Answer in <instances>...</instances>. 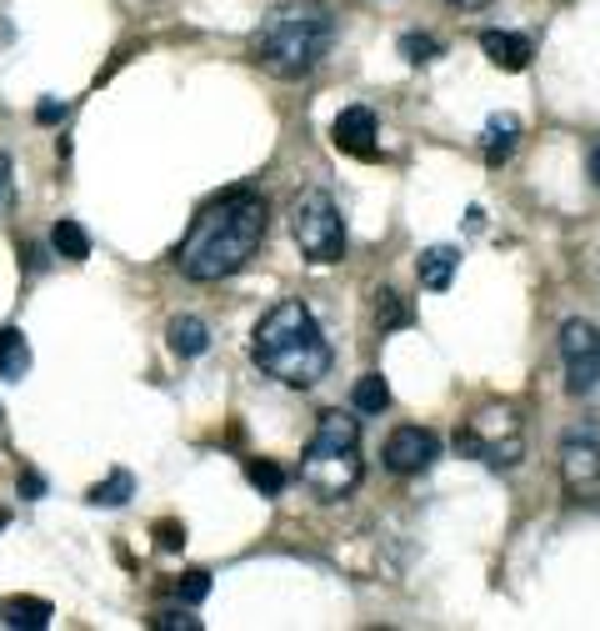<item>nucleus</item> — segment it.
Returning a JSON list of instances; mask_svg holds the SVG:
<instances>
[{
    "label": "nucleus",
    "instance_id": "18",
    "mask_svg": "<svg viewBox=\"0 0 600 631\" xmlns=\"http://www.w3.org/2000/svg\"><path fill=\"white\" fill-rule=\"evenodd\" d=\"M351 406H355V411H365V417H380V411L390 406V386H386V376H380V371L361 376V382H355V392H351Z\"/></svg>",
    "mask_w": 600,
    "mask_h": 631
},
{
    "label": "nucleus",
    "instance_id": "24",
    "mask_svg": "<svg viewBox=\"0 0 600 631\" xmlns=\"http://www.w3.org/2000/svg\"><path fill=\"white\" fill-rule=\"evenodd\" d=\"M155 547L180 551V547H186V526H180V522H155Z\"/></svg>",
    "mask_w": 600,
    "mask_h": 631
},
{
    "label": "nucleus",
    "instance_id": "4",
    "mask_svg": "<svg viewBox=\"0 0 600 631\" xmlns=\"http://www.w3.org/2000/svg\"><path fill=\"white\" fill-rule=\"evenodd\" d=\"M361 421L345 411H320L316 436H310L306 456H301V481L316 491L320 501H345L361 487Z\"/></svg>",
    "mask_w": 600,
    "mask_h": 631
},
{
    "label": "nucleus",
    "instance_id": "22",
    "mask_svg": "<svg viewBox=\"0 0 600 631\" xmlns=\"http://www.w3.org/2000/svg\"><path fill=\"white\" fill-rule=\"evenodd\" d=\"M400 56L411 60V66H425V60H436L440 56V40L436 36H400Z\"/></svg>",
    "mask_w": 600,
    "mask_h": 631
},
{
    "label": "nucleus",
    "instance_id": "7",
    "mask_svg": "<svg viewBox=\"0 0 600 631\" xmlns=\"http://www.w3.org/2000/svg\"><path fill=\"white\" fill-rule=\"evenodd\" d=\"M561 487L570 501H600V436L596 426L565 431L561 441Z\"/></svg>",
    "mask_w": 600,
    "mask_h": 631
},
{
    "label": "nucleus",
    "instance_id": "28",
    "mask_svg": "<svg viewBox=\"0 0 600 631\" xmlns=\"http://www.w3.org/2000/svg\"><path fill=\"white\" fill-rule=\"evenodd\" d=\"M36 120H40V126H56V120H66V101H40V106H36Z\"/></svg>",
    "mask_w": 600,
    "mask_h": 631
},
{
    "label": "nucleus",
    "instance_id": "29",
    "mask_svg": "<svg viewBox=\"0 0 600 631\" xmlns=\"http://www.w3.org/2000/svg\"><path fill=\"white\" fill-rule=\"evenodd\" d=\"M590 180H596V186H600V141L590 145Z\"/></svg>",
    "mask_w": 600,
    "mask_h": 631
},
{
    "label": "nucleus",
    "instance_id": "2",
    "mask_svg": "<svg viewBox=\"0 0 600 631\" xmlns=\"http://www.w3.org/2000/svg\"><path fill=\"white\" fill-rule=\"evenodd\" d=\"M250 357L266 376H275L281 386H295V392L330 376V341L320 336L310 306H301V301H281L260 316L256 336H250Z\"/></svg>",
    "mask_w": 600,
    "mask_h": 631
},
{
    "label": "nucleus",
    "instance_id": "20",
    "mask_svg": "<svg viewBox=\"0 0 600 631\" xmlns=\"http://www.w3.org/2000/svg\"><path fill=\"white\" fill-rule=\"evenodd\" d=\"M415 316H411V306H405V296L400 291H390V287H380L376 291V326L380 331H400V326H411Z\"/></svg>",
    "mask_w": 600,
    "mask_h": 631
},
{
    "label": "nucleus",
    "instance_id": "8",
    "mask_svg": "<svg viewBox=\"0 0 600 631\" xmlns=\"http://www.w3.org/2000/svg\"><path fill=\"white\" fill-rule=\"evenodd\" d=\"M561 361H565V392L590 396L600 386V331L580 316L561 326Z\"/></svg>",
    "mask_w": 600,
    "mask_h": 631
},
{
    "label": "nucleus",
    "instance_id": "17",
    "mask_svg": "<svg viewBox=\"0 0 600 631\" xmlns=\"http://www.w3.org/2000/svg\"><path fill=\"white\" fill-rule=\"evenodd\" d=\"M50 246H56V256H66V261H91V231H85L81 221H71V215H60L56 221Z\"/></svg>",
    "mask_w": 600,
    "mask_h": 631
},
{
    "label": "nucleus",
    "instance_id": "6",
    "mask_svg": "<svg viewBox=\"0 0 600 631\" xmlns=\"http://www.w3.org/2000/svg\"><path fill=\"white\" fill-rule=\"evenodd\" d=\"M456 452L475 456V461L495 466V471H506V466H516L520 452H526L520 417L510 406H485V411H475V417L456 431Z\"/></svg>",
    "mask_w": 600,
    "mask_h": 631
},
{
    "label": "nucleus",
    "instance_id": "30",
    "mask_svg": "<svg viewBox=\"0 0 600 631\" xmlns=\"http://www.w3.org/2000/svg\"><path fill=\"white\" fill-rule=\"evenodd\" d=\"M446 5H460V11H485L491 0H446Z\"/></svg>",
    "mask_w": 600,
    "mask_h": 631
},
{
    "label": "nucleus",
    "instance_id": "10",
    "mask_svg": "<svg viewBox=\"0 0 600 631\" xmlns=\"http://www.w3.org/2000/svg\"><path fill=\"white\" fill-rule=\"evenodd\" d=\"M330 141L336 151L355 155V161H376V110L370 106H345L330 126Z\"/></svg>",
    "mask_w": 600,
    "mask_h": 631
},
{
    "label": "nucleus",
    "instance_id": "21",
    "mask_svg": "<svg viewBox=\"0 0 600 631\" xmlns=\"http://www.w3.org/2000/svg\"><path fill=\"white\" fill-rule=\"evenodd\" d=\"M246 481L260 491V496H281L285 491V471L275 461H266V456H250L246 461Z\"/></svg>",
    "mask_w": 600,
    "mask_h": 631
},
{
    "label": "nucleus",
    "instance_id": "13",
    "mask_svg": "<svg viewBox=\"0 0 600 631\" xmlns=\"http://www.w3.org/2000/svg\"><path fill=\"white\" fill-rule=\"evenodd\" d=\"M165 341H170V351H176L180 361H196L211 351V331H205L200 316H176V322L165 326Z\"/></svg>",
    "mask_w": 600,
    "mask_h": 631
},
{
    "label": "nucleus",
    "instance_id": "14",
    "mask_svg": "<svg viewBox=\"0 0 600 631\" xmlns=\"http://www.w3.org/2000/svg\"><path fill=\"white\" fill-rule=\"evenodd\" d=\"M516 136H520V120L510 116H491L485 120V136H481V151H485V166H506L510 151H516Z\"/></svg>",
    "mask_w": 600,
    "mask_h": 631
},
{
    "label": "nucleus",
    "instance_id": "12",
    "mask_svg": "<svg viewBox=\"0 0 600 631\" xmlns=\"http://www.w3.org/2000/svg\"><path fill=\"white\" fill-rule=\"evenodd\" d=\"M481 50L491 56V66H501V71H526L530 66V40L510 36V31H481Z\"/></svg>",
    "mask_w": 600,
    "mask_h": 631
},
{
    "label": "nucleus",
    "instance_id": "26",
    "mask_svg": "<svg viewBox=\"0 0 600 631\" xmlns=\"http://www.w3.org/2000/svg\"><path fill=\"white\" fill-rule=\"evenodd\" d=\"M15 201V180H11V155H0V215H11Z\"/></svg>",
    "mask_w": 600,
    "mask_h": 631
},
{
    "label": "nucleus",
    "instance_id": "11",
    "mask_svg": "<svg viewBox=\"0 0 600 631\" xmlns=\"http://www.w3.org/2000/svg\"><path fill=\"white\" fill-rule=\"evenodd\" d=\"M460 271V250L456 246H425L421 261H415V276H421L425 291H446Z\"/></svg>",
    "mask_w": 600,
    "mask_h": 631
},
{
    "label": "nucleus",
    "instance_id": "3",
    "mask_svg": "<svg viewBox=\"0 0 600 631\" xmlns=\"http://www.w3.org/2000/svg\"><path fill=\"white\" fill-rule=\"evenodd\" d=\"M330 31L326 5H281L256 25V60L281 81H301L326 60Z\"/></svg>",
    "mask_w": 600,
    "mask_h": 631
},
{
    "label": "nucleus",
    "instance_id": "19",
    "mask_svg": "<svg viewBox=\"0 0 600 631\" xmlns=\"http://www.w3.org/2000/svg\"><path fill=\"white\" fill-rule=\"evenodd\" d=\"M130 496H136V477H130V471H110L106 481H95V487L85 491L91 506H126Z\"/></svg>",
    "mask_w": 600,
    "mask_h": 631
},
{
    "label": "nucleus",
    "instance_id": "5",
    "mask_svg": "<svg viewBox=\"0 0 600 631\" xmlns=\"http://www.w3.org/2000/svg\"><path fill=\"white\" fill-rule=\"evenodd\" d=\"M291 236L301 246V256L316 266H336L345 256V226H341V211L330 201V191L310 186L291 201Z\"/></svg>",
    "mask_w": 600,
    "mask_h": 631
},
{
    "label": "nucleus",
    "instance_id": "16",
    "mask_svg": "<svg viewBox=\"0 0 600 631\" xmlns=\"http://www.w3.org/2000/svg\"><path fill=\"white\" fill-rule=\"evenodd\" d=\"M31 371V346L15 326H0V382H21Z\"/></svg>",
    "mask_w": 600,
    "mask_h": 631
},
{
    "label": "nucleus",
    "instance_id": "15",
    "mask_svg": "<svg viewBox=\"0 0 600 631\" xmlns=\"http://www.w3.org/2000/svg\"><path fill=\"white\" fill-rule=\"evenodd\" d=\"M50 617H56V611H50L46 596H5V601H0V621H5V627L40 631Z\"/></svg>",
    "mask_w": 600,
    "mask_h": 631
},
{
    "label": "nucleus",
    "instance_id": "31",
    "mask_svg": "<svg viewBox=\"0 0 600 631\" xmlns=\"http://www.w3.org/2000/svg\"><path fill=\"white\" fill-rule=\"evenodd\" d=\"M0 531H5V512H0Z\"/></svg>",
    "mask_w": 600,
    "mask_h": 631
},
{
    "label": "nucleus",
    "instance_id": "23",
    "mask_svg": "<svg viewBox=\"0 0 600 631\" xmlns=\"http://www.w3.org/2000/svg\"><path fill=\"white\" fill-rule=\"evenodd\" d=\"M176 596L186 601V607H200V601L211 596V572H186L176 582Z\"/></svg>",
    "mask_w": 600,
    "mask_h": 631
},
{
    "label": "nucleus",
    "instance_id": "9",
    "mask_svg": "<svg viewBox=\"0 0 600 631\" xmlns=\"http://www.w3.org/2000/svg\"><path fill=\"white\" fill-rule=\"evenodd\" d=\"M386 466L396 471V477H421V471H431L440 456V441L436 431H425V426H400L386 436Z\"/></svg>",
    "mask_w": 600,
    "mask_h": 631
},
{
    "label": "nucleus",
    "instance_id": "25",
    "mask_svg": "<svg viewBox=\"0 0 600 631\" xmlns=\"http://www.w3.org/2000/svg\"><path fill=\"white\" fill-rule=\"evenodd\" d=\"M155 631H200L196 617H180V611H161V617H151Z\"/></svg>",
    "mask_w": 600,
    "mask_h": 631
},
{
    "label": "nucleus",
    "instance_id": "1",
    "mask_svg": "<svg viewBox=\"0 0 600 631\" xmlns=\"http://www.w3.org/2000/svg\"><path fill=\"white\" fill-rule=\"evenodd\" d=\"M266 226H271V211H266V201H260L256 191H225L221 201H211L196 215L190 236L180 241V250H176L180 276L200 281V287L236 276L260 250Z\"/></svg>",
    "mask_w": 600,
    "mask_h": 631
},
{
    "label": "nucleus",
    "instance_id": "27",
    "mask_svg": "<svg viewBox=\"0 0 600 631\" xmlns=\"http://www.w3.org/2000/svg\"><path fill=\"white\" fill-rule=\"evenodd\" d=\"M21 496L40 501V496H46V477H40V471H21Z\"/></svg>",
    "mask_w": 600,
    "mask_h": 631
},
{
    "label": "nucleus",
    "instance_id": "32",
    "mask_svg": "<svg viewBox=\"0 0 600 631\" xmlns=\"http://www.w3.org/2000/svg\"><path fill=\"white\" fill-rule=\"evenodd\" d=\"M0 421H5V417H0Z\"/></svg>",
    "mask_w": 600,
    "mask_h": 631
}]
</instances>
